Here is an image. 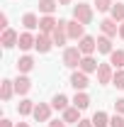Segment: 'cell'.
Segmentation results:
<instances>
[{
  "mask_svg": "<svg viewBox=\"0 0 124 127\" xmlns=\"http://www.w3.org/2000/svg\"><path fill=\"white\" fill-rule=\"evenodd\" d=\"M80 61H83V54H80L78 47H66L63 49V66L66 68H78Z\"/></svg>",
  "mask_w": 124,
  "mask_h": 127,
  "instance_id": "cell-2",
  "label": "cell"
},
{
  "mask_svg": "<svg viewBox=\"0 0 124 127\" xmlns=\"http://www.w3.org/2000/svg\"><path fill=\"white\" fill-rule=\"evenodd\" d=\"M34 105H37L34 100H29V98H22V100L17 103V112H20V115H32V112H34Z\"/></svg>",
  "mask_w": 124,
  "mask_h": 127,
  "instance_id": "cell-24",
  "label": "cell"
},
{
  "mask_svg": "<svg viewBox=\"0 0 124 127\" xmlns=\"http://www.w3.org/2000/svg\"><path fill=\"white\" fill-rule=\"evenodd\" d=\"M109 127H124V115L114 112V115L109 117Z\"/></svg>",
  "mask_w": 124,
  "mask_h": 127,
  "instance_id": "cell-30",
  "label": "cell"
},
{
  "mask_svg": "<svg viewBox=\"0 0 124 127\" xmlns=\"http://www.w3.org/2000/svg\"><path fill=\"white\" fill-rule=\"evenodd\" d=\"M0 127H15V125H12L7 117H2V120H0Z\"/></svg>",
  "mask_w": 124,
  "mask_h": 127,
  "instance_id": "cell-35",
  "label": "cell"
},
{
  "mask_svg": "<svg viewBox=\"0 0 124 127\" xmlns=\"http://www.w3.org/2000/svg\"><path fill=\"white\" fill-rule=\"evenodd\" d=\"M39 12L41 15H54V10L59 7V0H39Z\"/></svg>",
  "mask_w": 124,
  "mask_h": 127,
  "instance_id": "cell-23",
  "label": "cell"
},
{
  "mask_svg": "<svg viewBox=\"0 0 124 127\" xmlns=\"http://www.w3.org/2000/svg\"><path fill=\"white\" fill-rule=\"evenodd\" d=\"M66 32H68V39L80 42V39L85 37V25H80L78 20H68V22H66Z\"/></svg>",
  "mask_w": 124,
  "mask_h": 127,
  "instance_id": "cell-4",
  "label": "cell"
},
{
  "mask_svg": "<svg viewBox=\"0 0 124 127\" xmlns=\"http://www.w3.org/2000/svg\"><path fill=\"white\" fill-rule=\"evenodd\" d=\"M49 127H68L63 120H49Z\"/></svg>",
  "mask_w": 124,
  "mask_h": 127,
  "instance_id": "cell-32",
  "label": "cell"
},
{
  "mask_svg": "<svg viewBox=\"0 0 124 127\" xmlns=\"http://www.w3.org/2000/svg\"><path fill=\"white\" fill-rule=\"evenodd\" d=\"M90 120H93V125H95V127H109V115H107L105 110H97L93 117H90Z\"/></svg>",
  "mask_w": 124,
  "mask_h": 127,
  "instance_id": "cell-25",
  "label": "cell"
},
{
  "mask_svg": "<svg viewBox=\"0 0 124 127\" xmlns=\"http://www.w3.org/2000/svg\"><path fill=\"white\" fill-rule=\"evenodd\" d=\"M109 64H112L114 68H124V49H114V51L109 54Z\"/></svg>",
  "mask_w": 124,
  "mask_h": 127,
  "instance_id": "cell-27",
  "label": "cell"
},
{
  "mask_svg": "<svg viewBox=\"0 0 124 127\" xmlns=\"http://www.w3.org/2000/svg\"><path fill=\"white\" fill-rule=\"evenodd\" d=\"M71 86H73L76 91H85V88L90 86V81H88V73H85V71H80V68H76V71L71 73Z\"/></svg>",
  "mask_w": 124,
  "mask_h": 127,
  "instance_id": "cell-8",
  "label": "cell"
},
{
  "mask_svg": "<svg viewBox=\"0 0 124 127\" xmlns=\"http://www.w3.org/2000/svg\"><path fill=\"white\" fill-rule=\"evenodd\" d=\"M51 110H54V108H51L49 103H37L32 117H34L37 122H49V120H51Z\"/></svg>",
  "mask_w": 124,
  "mask_h": 127,
  "instance_id": "cell-6",
  "label": "cell"
},
{
  "mask_svg": "<svg viewBox=\"0 0 124 127\" xmlns=\"http://www.w3.org/2000/svg\"><path fill=\"white\" fill-rule=\"evenodd\" d=\"M93 17H95L93 5H88V2H78V5H73V20H78L80 25H90Z\"/></svg>",
  "mask_w": 124,
  "mask_h": 127,
  "instance_id": "cell-1",
  "label": "cell"
},
{
  "mask_svg": "<svg viewBox=\"0 0 124 127\" xmlns=\"http://www.w3.org/2000/svg\"><path fill=\"white\" fill-rule=\"evenodd\" d=\"M32 68H34V59H32L29 54H24V56L17 59V71L20 73H29Z\"/></svg>",
  "mask_w": 124,
  "mask_h": 127,
  "instance_id": "cell-19",
  "label": "cell"
},
{
  "mask_svg": "<svg viewBox=\"0 0 124 127\" xmlns=\"http://www.w3.org/2000/svg\"><path fill=\"white\" fill-rule=\"evenodd\" d=\"M97 51H100V54H112V51H114V49H112V37L100 34V37H97Z\"/></svg>",
  "mask_w": 124,
  "mask_h": 127,
  "instance_id": "cell-18",
  "label": "cell"
},
{
  "mask_svg": "<svg viewBox=\"0 0 124 127\" xmlns=\"http://www.w3.org/2000/svg\"><path fill=\"white\" fill-rule=\"evenodd\" d=\"M76 108H80V110H85L88 105H90V95L85 93V91H76V95H73V100H71Z\"/></svg>",
  "mask_w": 124,
  "mask_h": 127,
  "instance_id": "cell-17",
  "label": "cell"
},
{
  "mask_svg": "<svg viewBox=\"0 0 124 127\" xmlns=\"http://www.w3.org/2000/svg\"><path fill=\"white\" fill-rule=\"evenodd\" d=\"M39 20H41V17H37L34 12H24V15H22V25H24L27 32H32V30L39 27Z\"/></svg>",
  "mask_w": 124,
  "mask_h": 127,
  "instance_id": "cell-21",
  "label": "cell"
},
{
  "mask_svg": "<svg viewBox=\"0 0 124 127\" xmlns=\"http://www.w3.org/2000/svg\"><path fill=\"white\" fill-rule=\"evenodd\" d=\"M119 37H122V39H124V22H122V25H119Z\"/></svg>",
  "mask_w": 124,
  "mask_h": 127,
  "instance_id": "cell-36",
  "label": "cell"
},
{
  "mask_svg": "<svg viewBox=\"0 0 124 127\" xmlns=\"http://www.w3.org/2000/svg\"><path fill=\"white\" fill-rule=\"evenodd\" d=\"M109 17L114 20V22H124V2H114L112 5V10H109Z\"/></svg>",
  "mask_w": 124,
  "mask_h": 127,
  "instance_id": "cell-26",
  "label": "cell"
},
{
  "mask_svg": "<svg viewBox=\"0 0 124 127\" xmlns=\"http://www.w3.org/2000/svg\"><path fill=\"white\" fill-rule=\"evenodd\" d=\"M76 127H95V125H93V120H80Z\"/></svg>",
  "mask_w": 124,
  "mask_h": 127,
  "instance_id": "cell-34",
  "label": "cell"
},
{
  "mask_svg": "<svg viewBox=\"0 0 124 127\" xmlns=\"http://www.w3.org/2000/svg\"><path fill=\"white\" fill-rule=\"evenodd\" d=\"M97 66L100 64L95 61V56H83V61H80V71H85V73H97Z\"/></svg>",
  "mask_w": 124,
  "mask_h": 127,
  "instance_id": "cell-20",
  "label": "cell"
},
{
  "mask_svg": "<svg viewBox=\"0 0 124 127\" xmlns=\"http://www.w3.org/2000/svg\"><path fill=\"white\" fill-rule=\"evenodd\" d=\"M17 47L22 49V51H29L32 47H37V37H34L32 32H22V34H20V42H17Z\"/></svg>",
  "mask_w": 124,
  "mask_h": 127,
  "instance_id": "cell-14",
  "label": "cell"
},
{
  "mask_svg": "<svg viewBox=\"0 0 124 127\" xmlns=\"http://www.w3.org/2000/svg\"><path fill=\"white\" fill-rule=\"evenodd\" d=\"M112 86H117V88H124V68H117V71H114Z\"/></svg>",
  "mask_w": 124,
  "mask_h": 127,
  "instance_id": "cell-29",
  "label": "cell"
},
{
  "mask_svg": "<svg viewBox=\"0 0 124 127\" xmlns=\"http://www.w3.org/2000/svg\"><path fill=\"white\" fill-rule=\"evenodd\" d=\"M17 42H20V34H17L15 30H5V32H2V37H0V44H2L5 49H12Z\"/></svg>",
  "mask_w": 124,
  "mask_h": 127,
  "instance_id": "cell-15",
  "label": "cell"
},
{
  "mask_svg": "<svg viewBox=\"0 0 124 127\" xmlns=\"http://www.w3.org/2000/svg\"><path fill=\"white\" fill-rule=\"evenodd\" d=\"M114 66L112 64H100L97 66V83L100 86H107V83H112V78H114Z\"/></svg>",
  "mask_w": 124,
  "mask_h": 127,
  "instance_id": "cell-3",
  "label": "cell"
},
{
  "mask_svg": "<svg viewBox=\"0 0 124 127\" xmlns=\"http://www.w3.org/2000/svg\"><path fill=\"white\" fill-rule=\"evenodd\" d=\"M112 5H114V0H95L93 2V7H97V12H109Z\"/></svg>",
  "mask_w": 124,
  "mask_h": 127,
  "instance_id": "cell-28",
  "label": "cell"
},
{
  "mask_svg": "<svg viewBox=\"0 0 124 127\" xmlns=\"http://www.w3.org/2000/svg\"><path fill=\"white\" fill-rule=\"evenodd\" d=\"M68 103H71V100H68L63 93H56L54 98H51V108H54V110H61V112L66 110V108H71Z\"/></svg>",
  "mask_w": 124,
  "mask_h": 127,
  "instance_id": "cell-22",
  "label": "cell"
},
{
  "mask_svg": "<svg viewBox=\"0 0 124 127\" xmlns=\"http://www.w3.org/2000/svg\"><path fill=\"white\" fill-rule=\"evenodd\" d=\"M32 91V81H29V76L27 73H20L15 78V93L17 95H27Z\"/></svg>",
  "mask_w": 124,
  "mask_h": 127,
  "instance_id": "cell-10",
  "label": "cell"
},
{
  "mask_svg": "<svg viewBox=\"0 0 124 127\" xmlns=\"http://www.w3.org/2000/svg\"><path fill=\"white\" fill-rule=\"evenodd\" d=\"M78 49H80V54H83V56H93L95 51H97V39L90 37V34H85V37L78 42Z\"/></svg>",
  "mask_w": 124,
  "mask_h": 127,
  "instance_id": "cell-5",
  "label": "cell"
},
{
  "mask_svg": "<svg viewBox=\"0 0 124 127\" xmlns=\"http://www.w3.org/2000/svg\"><path fill=\"white\" fill-rule=\"evenodd\" d=\"M15 127H29V125H27V122H17Z\"/></svg>",
  "mask_w": 124,
  "mask_h": 127,
  "instance_id": "cell-38",
  "label": "cell"
},
{
  "mask_svg": "<svg viewBox=\"0 0 124 127\" xmlns=\"http://www.w3.org/2000/svg\"><path fill=\"white\" fill-rule=\"evenodd\" d=\"M56 25H59V20H56L54 15H41V20H39V32L51 34V32L56 30Z\"/></svg>",
  "mask_w": 124,
  "mask_h": 127,
  "instance_id": "cell-13",
  "label": "cell"
},
{
  "mask_svg": "<svg viewBox=\"0 0 124 127\" xmlns=\"http://www.w3.org/2000/svg\"><path fill=\"white\" fill-rule=\"evenodd\" d=\"M0 27H2V32H5V30H10V27H7V15H5V12L0 15Z\"/></svg>",
  "mask_w": 124,
  "mask_h": 127,
  "instance_id": "cell-33",
  "label": "cell"
},
{
  "mask_svg": "<svg viewBox=\"0 0 124 127\" xmlns=\"http://www.w3.org/2000/svg\"><path fill=\"white\" fill-rule=\"evenodd\" d=\"M15 95V81H10V78H5L2 83H0V98L7 103L10 98Z\"/></svg>",
  "mask_w": 124,
  "mask_h": 127,
  "instance_id": "cell-16",
  "label": "cell"
},
{
  "mask_svg": "<svg viewBox=\"0 0 124 127\" xmlns=\"http://www.w3.org/2000/svg\"><path fill=\"white\" fill-rule=\"evenodd\" d=\"M51 47H54V39H51V34H44V32H39L37 34V51L39 54H49L51 51Z\"/></svg>",
  "mask_w": 124,
  "mask_h": 127,
  "instance_id": "cell-9",
  "label": "cell"
},
{
  "mask_svg": "<svg viewBox=\"0 0 124 127\" xmlns=\"http://www.w3.org/2000/svg\"><path fill=\"white\" fill-rule=\"evenodd\" d=\"M66 125H78L83 117H80V108H76V105H71V108H66L63 110V117H61Z\"/></svg>",
  "mask_w": 124,
  "mask_h": 127,
  "instance_id": "cell-12",
  "label": "cell"
},
{
  "mask_svg": "<svg viewBox=\"0 0 124 127\" xmlns=\"http://www.w3.org/2000/svg\"><path fill=\"white\" fill-rule=\"evenodd\" d=\"M73 0H59V5H71Z\"/></svg>",
  "mask_w": 124,
  "mask_h": 127,
  "instance_id": "cell-37",
  "label": "cell"
},
{
  "mask_svg": "<svg viewBox=\"0 0 124 127\" xmlns=\"http://www.w3.org/2000/svg\"><path fill=\"white\" fill-rule=\"evenodd\" d=\"M114 110L119 112V115H124V98H117V103H114Z\"/></svg>",
  "mask_w": 124,
  "mask_h": 127,
  "instance_id": "cell-31",
  "label": "cell"
},
{
  "mask_svg": "<svg viewBox=\"0 0 124 127\" xmlns=\"http://www.w3.org/2000/svg\"><path fill=\"white\" fill-rule=\"evenodd\" d=\"M100 30H102V34H107V37H117L119 34V22H114L112 17H105L100 22Z\"/></svg>",
  "mask_w": 124,
  "mask_h": 127,
  "instance_id": "cell-11",
  "label": "cell"
},
{
  "mask_svg": "<svg viewBox=\"0 0 124 127\" xmlns=\"http://www.w3.org/2000/svg\"><path fill=\"white\" fill-rule=\"evenodd\" d=\"M66 22H68V20H59L56 30L51 32V39H54V47H63V44H66V39H68V32H66Z\"/></svg>",
  "mask_w": 124,
  "mask_h": 127,
  "instance_id": "cell-7",
  "label": "cell"
}]
</instances>
